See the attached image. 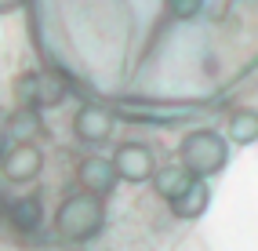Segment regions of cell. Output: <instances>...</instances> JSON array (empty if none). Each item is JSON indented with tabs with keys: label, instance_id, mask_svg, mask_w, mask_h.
Returning <instances> with one entry per match:
<instances>
[{
	"label": "cell",
	"instance_id": "obj_1",
	"mask_svg": "<svg viewBox=\"0 0 258 251\" xmlns=\"http://www.w3.org/2000/svg\"><path fill=\"white\" fill-rule=\"evenodd\" d=\"M106 222V211H102V197L98 193H73L62 200V208L55 215V226L66 240H91L95 233Z\"/></svg>",
	"mask_w": 258,
	"mask_h": 251
},
{
	"label": "cell",
	"instance_id": "obj_2",
	"mask_svg": "<svg viewBox=\"0 0 258 251\" xmlns=\"http://www.w3.org/2000/svg\"><path fill=\"white\" fill-rule=\"evenodd\" d=\"M178 160L200 178L218 175L229 160V142L218 135V131H189L178 146Z\"/></svg>",
	"mask_w": 258,
	"mask_h": 251
},
{
	"label": "cell",
	"instance_id": "obj_3",
	"mask_svg": "<svg viewBox=\"0 0 258 251\" xmlns=\"http://www.w3.org/2000/svg\"><path fill=\"white\" fill-rule=\"evenodd\" d=\"M113 164H116V175L124 182H146L157 171V167H153V149L146 142H124L116 149Z\"/></svg>",
	"mask_w": 258,
	"mask_h": 251
},
{
	"label": "cell",
	"instance_id": "obj_4",
	"mask_svg": "<svg viewBox=\"0 0 258 251\" xmlns=\"http://www.w3.org/2000/svg\"><path fill=\"white\" fill-rule=\"evenodd\" d=\"M73 131L80 142H106L113 135V109L106 106H80L73 116Z\"/></svg>",
	"mask_w": 258,
	"mask_h": 251
},
{
	"label": "cell",
	"instance_id": "obj_5",
	"mask_svg": "<svg viewBox=\"0 0 258 251\" xmlns=\"http://www.w3.org/2000/svg\"><path fill=\"white\" fill-rule=\"evenodd\" d=\"M4 175L11 182H29V178H37L40 175V167H44V157H40V149L37 146H29V142H19V146H11L8 149V157H4Z\"/></svg>",
	"mask_w": 258,
	"mask_h": 251
},
{
	"label": "cell",
	"instance_id": "obj_6",
	"mask_svg": "<svg viewBox=\"0 0 258 251\" xmlns=\"http://www.w3.org/2000/svg\"><path fill=\"white\" fill-rule=\"evenodd\" d=\"M167 204L175 211V219H200V215L208 211V204H211V190H208V182L197 175L178 197H171Z\"/></svg>",
	"mask_w": 258,
	"mask_h": 251
},
{
	"label": "cell",
	"instance_id": "obj_7",
	"mask_svg": "<svg viewBox=\"0 0 258 251\" xmlns=\"http://www.w3.org/2000/svg\"><path fill=\"white\" fill-rule=\"evenodd\" d=\"M77 178H80V186L88 190V193H98V197H106L113 186H116V164L113 160H102V157H88L80 164V171H77Z\"/></svg>",
	"mask_w": 258,
	"mask_h": 251
},
{
	"label": "cell",
	"instance_id": "obj_8",
	"mask_svg": "<svg viewBox=\"0 0 258 251\" xmlns=\"http://www.w3.org/2000/svg\"><path fill=\"white\" fill-rule=\"evenodd\" d=\"M19 98L22 106H51L62 98V84L55 77H26L19 84Z\"/></svg>",
	"mask_w": 258,
	"mask_h": 251
},
{
	"label": "cell",
	"instance_id": "obj_9",
	"mask_svg": "<svg viewBox=\"0 0 258 251\" xmlns=\"http://www.w3.org/2000/svg\"><path fill=\"white\" fill-rule=\"evenodd\" d=\"M193 178H197V175L189 171L182 160H178V164H164L160 171H153V190H157L164 200H171V197H178Z\"/></svg>",
	"mask_w": 258,
	"mask_h": 251
},
{
	"label": "cell",
	"instance_id": "obj_10",
	"mask_svg": "<svg viewBox=\"0 0 258 251\" xmlns=\"http://www.w3.org/2000/svg\"><path fill=\"white\" fill-rule=\"evenodd\" d=\"M8 219H11L15 229L33 233V229L44 222V204H40V197H19V200L8 208Z\"/></svg>",
	"mask_w": 258,
	"mask_h": 251
},
{
	"label": "cell",
	"instance_id": "obj_11",
	"mask_svg": "<svg viewBox=\"0 0 258 251\" xmlns=\"http://www.w3.org/2000/svg\"><path fill=\"white\" fill-rule=\"evenodd\" d=\"M229 142H236V146L258 142V113L254 109H236L229 116Z\"/></svg>",
	"mask_w": 258,
	"mask_h": 251
},
{
	"label": "cell",
	"instance_id": "obj_12",
	"mask_svg": "<svg viewBox=\"0 0 258 251\" xmlns=\"http://www.w3.org/2000/svg\"><path fill=\"white\" fill-rule=\"evenodd\" d=\"M167 4H171V15H175V19H197L204 0H167Z\"/></svg>",
	"mask_w": 258,
	"mask_h": 251
},
{
	"label": "cell",
	"instance_id": "obj_13",
	"mask_svg": "<svg viewBox=\"0 0 258 251\" xmlns=\"http://www.w3.org/2000/svg\"><path fill=\"white\" fill-rule=\"evenodd\" d=\"M19 4H22V0H0V11H15Z\"/></svg>",
	"mask_w": 258,
	"mask_h": 251
}]
</instances>
